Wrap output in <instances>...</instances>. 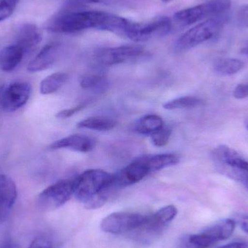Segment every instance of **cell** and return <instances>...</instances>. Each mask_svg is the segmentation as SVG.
I'll use <instances>...</instances> for the list:
<instances>
[{
    "mask_svg": "<svg viewBox=\"0 0 248 248\" xmlns=\"http://www.w3.org/2000/svg\"><path fill=\"white\" fill-rule=\"evenodd\" d=\"M118 16L102 11H62L52 17L46 28L56 33H74L88 29L113 33Z\"/></svg>",
    "mask_w": 248,
    "mask_h": 248,
    "instance_id": "cell-1",
    "label": "cell"
},
{
    "mask_svg": "<svg viewBox=\"0 0 248 248\" xmlns=\"http://www.w3.org/2000/svg\"><path fill=\"white\" fill-rule=\"evenodd\" d=\"M116 189L113 175L99 169L86 170L74 179V195L89 210L103 206Z\"/></svg>",
    "mask_w": 248,
    "mask_h": 248,
    "instance_id": "cell-2",
    "label": "cell"
},
{
    "mask_svg": "<svg viewBox=\"0 0 248 248\" xmlns=\"http://www.w3.org/2000/svg\"><path fill=\"white\" fill-rule=\"evenodd\" d=\"M211 157L220 173L241 184L248 191V160L225 144L214 148Z\"/></svg>",
    "mask_w": 248,
    "mask_h": 248,
    "instance_id": "cell-3",
    "label": "cell"
},
{
    "mask_svg": "<svg viewBox=\"0 0 248 248\" xmlns=\"http://www.w3.org/2000/svg\"><path fill=\"white\" fill-rule=\"evenodd\" d=\"M230 0H209L202 4L179 10L173 16L179 26L186 27L201 20L223 17L231 8Z\"/></svg>",
    "mask_w": 248,
    "mask_h": 248,
    "instance_id": "cell-4",
    "label": "cell"
},
{
    "mask_svg": "<svg viewBox=\"0 0 248 248\" xmlns=\"http://www.w3.org/2000/svg\"><path fill=\"white\" fill-rule=\"evenodd\" d=\"M224 23L223 17H213L198 23L176 41L175 50L185 52L214 39L222 30Z\"/></svg>",
    "mask_w": 248,
    "mask_h": 248,
    "instance_id": "cell-5",
    "label": "cell"
},
{
    "mask_svg": "<svg viewBox=\"0 0 248 248\" xmlns=\"http://www.w3.org/2000/svg\"><path fill=\"white\" fill-rule=\"evenodd\" d=\"M74 195V180L62 179L44 189L38 196L39 208L52 211L65 205Z\"/></svg>",
    "mask_w": 248,
    "mask_h": 248,
    "instance_id": "cell-6",
    "label": "cell"
},
{
    "mask_svg": "<svg viewBox=\"0 0 248 248\" xmlns=\"http://www.w3.org/2000/svg\"><path fill=\"white\" fill-rule=\"evenodd\" d=\"M146 51L140 45H124L100 48L94 52V59L103 65H113L137 61L145 56Z\"/></svg>",
    "mask_w": 248,
    "mask_h": 248,
    "instance_id": "cell-7",
    "label": "cell"
},
{
    "mask_svg": "<svg viewBox=\"0 0 248 248\" xmlns=\"http://www.w3.org/2000/svg\"><path fill=\"white\" fill-rule=\"evenodd\" d=\"M170 18L165 16L155 17L147 22H133L127 37L134 42H144L153 38L166 36L171 31Z\"/></svg>",
    "mask_w": 248,
    "mask_h": 248,
    "instance_id": "cell-8",
    "label": "cell"
},
{
    "mask_svg": "<svg viewBox=\"0 0 248 248\" xmlns=\"http://www.w3.org/2000/svg\"><path fill=\"white\" fill-rule=\"evenodd\" d=\"M147 216L134 213H113L103 218L101 229L112 234H123L135 231L147 219Z\"/></svg>",
    "mask_w": 248,
    "mask_h": 248,
    "instance_id": "cell-9",
    "label": "cell"
},
{
    "mask_svg": "<svg viewBox=\"0 0 248 248\" xmlns=\"http://www.w3.org/2000/svg\"><path fill=\"white\" fill-rule=\"evenodd\" d=\"M31 93L30 84L26 81H15L3 88L0 97L1 108L6 112H15L27 103Z\"/></svg>",
    "mask_w": 248,
    "mask_h": 248,
    "instance_id": "cell-10",
    "label": "cell"
},
{
    "mask_svg": "<svg viewBox=\"0 0 248 248\" xmlns=\"http://www.w3.org/2000/svg\"><path fill=\"white\" fill-rule=\"evenodd\" d=\"M150 173L144 158L137 159L119 173L113 174V183L117 189L134 185Z\"/></svg>",
    "mask_w": 248,
    "mask_h": 248,
    "instance_id": "cell-11",
    "label": "cell"
},
{
    "mask_svg": "<svg viewBox=\"0 0 248 248\" xmlns=\"http://www.w3.org/2000/svg\"><path fill=\"white\" fill-rule=\"evenodd\" d=\"M61 51V44L51 42L45 45L31 61L27 70L31 73L39 72L50 68L58 60Z\"/></svg>",
    "mask_w": 248,
    "mask_h": 248,
    "instance_id": "cell-12",
    "label": "cell"
},
{
    "mask_svg": "<svg viewBox=\"0 0 248 248\" xmlns=\"http://www.w3.org/2000/svg\"><path fill=\"white\" fill-rule=\"evenodd\" d=\"M17 199V187L7 175L0 174V221L4 219Z\"/></svg>",
    "mask_w": 248,
    "mask_h": 248,
    "instance_id": "cell-13",
    "label": "cell"
},
{
    "mask_svg": "<svg viewBox=\"0 0 248 248\" xmlns=\"http://www.w3.org/2000/svg\"><path fill=\"white\" fill-rule=\"evenodd\" d=\"M94 144V140L88 136L73 134L54 141L49 147L52 150L68 149L80 153H88L93 150Z\"/></svg>",
    "mask_w": 248,
    "mask_h": 248,
    "instance_id": "cell-14",
    "label": "cell"
},
{
    "mask_svg": "<svg viewBox=\"0 0 248 248\" xmlns=\"http://www.w3.org/2000/svg\"><path fill=\"white\" fill-rule=\"evenodd\" d=\"M42 39V34L36 25L24 23L17 29L16 44L26 54L35 49L40 44Z\"/></svg>",
    "mask_w": 248,
    "mask_h": 248,
    "instance_id": "cell-15",
    "label": "cell"
},
{
    "mask_svg": "<svg viewBox=\"0 0 248 248\" xmlns=\"http://www.w3.org/2000/svg\"><path fill=\"white\" fill-rule=\"evenodd\" d=\"M24 55L23 49L16 44L6 46L0 52V69L12 72L21 62Z\"/></svg>",
    "mask_w": 248,
    "mask_h": 248,
    "instance_id": "cell-16",
    "label": "cell"
},
{
    "mask_svg": "<svg viewBox=\"0 0 248 248\" xmlns=\"http://www.w3.org/2000/svg\"><path fill=\"white\" fill-rule=\"evenodd\" d=\"M235 227V221L233 219L227 218V219L218 221L217 224L208 227L203 232L215 245L218 242L228 240L234 233Z\"/></svg>",
    "mask_w": 248,
    "mask_h": 248,
    "instance_id": "cell-17",
    "label": "cell"
},
{
    "mask_svg": "<svg viewBox=\"0 0 248 248\" xmlns=\"http://www.w3.org/2000/svg\"><path fill=\"white\" fill-rule=\"evenodd\" d=\"M143 158L148 167L150 173L175 166L179 162V156L170 153L145 156Z\"/></svg>",
    "mask_w": 248,
    "mask_h": 248,
    "instance_id": "cell-18",
    "label": "cell"
},
{
    "mask_svg": "<svg viewBox=\"0 0 248 248\" xmlns=\"http://www.w3.org/2000/svg\"><path fill=\"white\" fill-rule=\"evenodd\" d=\"M243 61L236 58H224L217 60L214 64V70L217 74L223 77L234 75L244 68Z\"/></svg>",
    "mask_w": 248,
    "mask_h": 248,
    "instance_id": "cell-19",
    "label": "cell"
},
{
    "mask_svg": "<svg viewBox=\"0 0 248 248\" xmlns=\"http://www.w3.org/2000/svg\"><path fill=\"white\" fill-rule=\"evenodd\" d=\"M163 126L164 123L160 116L156 115H147L136 122L134 129L139 134L151 135Z\"/></svg>",
    "mask_w": 248,
    "mask_h": 248,
    "instance_id": "cell-20",
    "label": "cell"
},
{
    "mask_svg": "<svg viewBox=\"0 0 248 248\" xmlns=\"http://www.w3.org/2000/svg\"><path fill=\"white\" fill-rule=\"evenodd\" d=\"M68 74L65 73L58 72L48 76L40 83L39 91L42 94H52L59 90L68 79Z\"/></svg>",
    "mask_w": 248,
    "mask_h": 248,
    "instance_id": "cell-21",
    "label": "cell"
},
{
    "mask_svg": "<svg viewBox=\"0 0 248 248\" xmlns=\"http://www.w3.org/2000/svg\"><path fill=\"white\" fill-rule=\"evenodd\" d=\"M83 90L94 93H104L108 89L109 82L106 77L100 75H84L79 80Z\"/></svg>",
    "mask_w": 248,
    "mask_h": 248,
    "instance_id": "cell-22",
    "label": "cell"
},
{
    "mask_svg": "<svg viewBox=\"0 0 248 248\" xmlns=\"http://www.w3.org/2000/svg\"><path fill=\"white\" fill-rule=\"evenodd\" d=\"M117 122L108 117H91L77 124L78 128H88L94 131H109L116 126Z\"/></svg>",
    "mask_w": 248,
    "mask_h": 248,
    "instance_id": "cell-23",
    "label": "cell"
},
{
    "mask_svg": "<svg viewBox=\"0 0 248 248\" xmlns=\"http://www.w3.org/2000/svg\"><path fill=\"white\" fill-rule=\"evenodd\" d=\"M214 245L205 232H202L182 237L179 242V248H209Z\"/></svg>",
    "mask_w": 248,
    "mask_h": 248,
    "instance_id": "cell-24",
    "label": "cell"
},
{
    "mask_svg": "<svg viewBox=\"0 0 248 248\" xmlns=\"http://www.w3.org/2000/svg\"><path fill=\"white\" fill-rule=\"evenodd\" d=\"M202 104V100L193 96H185L170 100L163 105L166 110H178V109L193 108Z\"/></svg>",
    "mask_w": 248,
    "mask_h": 248,
    "instance_id": "cell-25",
    "label": "cell"
},
{
    "mask_svg": "<svg viewBox=\"0 0 248 248\" xmlns=\"http://www.w3.org/2000/svg\"><path fill=\"white\" fill-rule=\"evenodd\" d=\"M171 135V130L169 127L163 126V128L155 131L150 135L152 142L156 147H163L169 142Z\"/></svg>",
    "mask_w": 248,
    "mask_h": 248,
    "instance_id": "cell-26",
    "label": "cell"
},
{
    "mask_svg": "<svg viewBox=\"0 0 248 248\" xmlns=\"http://www.w3.org/2000/svg\"><path fill=\"white\" fill-rule=\"evenodd\" d=\"M20 0H0V23L7 20L14 13Z\"/></svg>",
    "mask_w": 248,
    "mask_h": 248,
    "instance_id": "cell-27",
    "label": "cell"
},
{
    "mask_svg": "<svg viewBox=\"0 0 248 248\" xmlns=\"http://www.w3.org/2000/svg\"><path fill=\"white\" fill-rule=\"evenodd\" d=\"M120 0H68L66 2V7L68 8H75V7H84L90 4H113L117 3Z\"/></svg>",
    "mask_w": 248,
    "mask_h": 248,
    "instance_id": "cell-28",
    "label": "cell"
},
{
    "mask_svg": "<svg viewBox=\"0 0 248 248\" xmlns=\"http://www.w3.org/2000/svg\"><path fill=\"white\" fill-rule=\"evenodd\" d=\"M52 240L47 236L42 235L35 238L28 248H52Z\"/></svg>",
    "mask_w": 248,
    "mask_h": 248,
    "instance_id": "cell-29",
    "label": "cell"
},
{
    "mask_svg": "<svg viewBox=\"0 0 248 248\" xmlns=\"http://www.w3.org/2000/svg\"><path fill=\"white\" fill-rule=\"evenodd\" d=\"M233 96H234V98L237 99V100L248 98V83L238 84L233 92Z\"/></svg>",
    "mask_w": 248,
    "mask_h": 248,
    "instance_id": "cell-30",
    "label": "cell"
},
{
    "mask_svg": "<svg viewBox=\"0 0 248 248\" xmlns=\"http://www.w3.org/2000/svg\"><path fill=\"white\" fill-rule=\"evenodd\" d=\"M84 106H85L84 105H79V106L73 108L65 109V110L58 112L55 116H56V118H58V119H68V118L74 116V114L78 113L80 110H82Z\"/></svg>",
    "mask_w": 248,
    "mask_h": 248,
    "instance_id": "cell-31",
    "label": "cell"
},
{
    "mask_svg": "<svg viewBox=\"0 0 248 248\" xmlns=\"http://www.w3.org/2000/svg\"><path fill=\"white\" fill-rule=\"evenodd\" d=\"M237 17L240 24L248 29V4H245L240 7Z\"/></svg>",
    "mask_w": 248,
    "mask_h": 248,
    "instance_id": "cell-32",
    "label": "cell"
},
{
    "mask_svg": "<svg viewBox=\"0 0 248 248\" xmlns=\"http://www.w3.org/2000/svg\"><path fill=\"white\" fill-rule=\"evenodd\" d=\"M217 248H248V242H234Z\"/></svg>",
    "mask_w": 248,
    "mask_h": 248,
    "instance_id": "cell-33",
    "label": "cell"
},
{
    "mask_svg": "<svg viewBox=\"0 0 248 248\" xmlns=\"http://www.w3.org/2000/svg\"><path fill=\"white\" fill-rule=\"evenodd\" d=\"M240 227L242 231L248 234V216H245L240 219Z\"/></svg>",
    "mask_w": 248,
    "mask_h": 248,
    "instance_id": "cell-34",
    "label": "cell"
},
{
    "mask_svg": "<svg viewBox=\"0 0 248 248\" xmlns=\"http://www.w3.org/2000/svg\"><path fill=\"white\" fill-rule=\"evenodd\" d=\"M0 248H15V245L11 239L6 238L0 242Z\"/></svg>",
    "mask_w": 248,
    "mask_h": 248,
    "instance_id": "cell-35",
    "label": "cell"
},
{
    "mask_svg": "<svg viewBox=\"0 0 248 248\" xmlns=\"http://www.w3.org/2000/svg\"><path fill=\"white\" fill-rule=\"evenodd\" d=\"M241 53L248 58V41L243 45L241 49Z\"/></svg>",
    "mask_w": 248,
    "mask_h": 248,
    "instance_id": "cell-36",
    "label": "cell"
},
{
    "mask_svg": "<svg viewBox=\"0 0 248 248\" xmlns=\"http://www.w3.org/2000/svg\"><path fill=\"white\" fill-rule=\"evenodd\" d=\"M161 1H163V3H169L173 1V0H161Z\"/></svg>",
    "mask_w": 248,
    "mask_h": 248,
    "instance_id": "cell-37",
    "label": "cell"
},
{
    "mask_svg": "<svg viewBox=\"0 0 248 248\" xmlns=\"http://www.w3.org/2000/svg\"><path fill=\"white\" fill-rule=\"evenodd\" d=\"M245 126H246V128H247L248 131V119L246 121V122H245Z\"/></svg>",
    "mask_w": 248,
    "mask_h": 248,
    "instance_id": "cell-38",
    "label": "cell"
},
{
    "mask_svg": "<svg viewBox=\"0 0 248 248\" xmlns=\"http://www.w3.org/2000/svg\"><path fill=\"white\" fill-rule=\"evenodd\" d=\"M3 88L4 87H0V97H1V93H2Z\"/></svg>",
    "mask_w": 248,
    "mask_h": 248,
    "instance_id": "cell-39",
    "label": "cell"
}]
</instances>
